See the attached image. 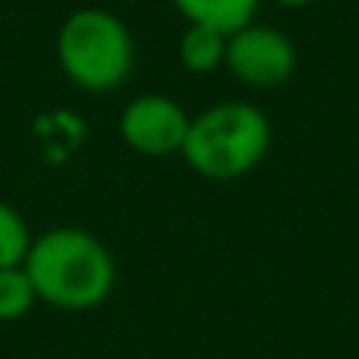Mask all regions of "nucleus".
Returning a JSON list of instances; mask_svg holds the SVG:
<instances>
[{
  "mask_svg": "<svg viewBox=\"0 0 359 359\" xmlns=\"http://www.w3.org/2000/svg\"><path fill=\"white\" fill-rule=\"evenodd\" d=\"M38 303L63 312H88L117 287L111 249L82 227H50L38 233L22 262Z\"/></svg>",
  "mask_w": 359,
  "mask_h": 359,
  "instance_id": "nucleus-1",
  "label": "nucleus"
},
{
  "mask_svg": "<svg viewBox=\"0 0 359 359\" xmlns=\"http://www.w3.org/2000/svg\"><path fill=\"white\" fill-rule=\"evenodd\" d=\"M271 149V120L252 101H217L189 120L183 161L202 180L230 183L252 174Z\"/></svg>",
  "mask_w": 359,
  "mask_h": 359,
  "instance_id": "nucleus-2",
  "label": "nucleus"
},
{
  "mask_svg": "<svg viewBox=\"0 0 359 359\" xmlns=\"http://www.w3.org/2000/svg\"><path fill=\"white\" fill-rule=\"evenodd\" d=\"M54 50L63 76L92 95L117 92L136 67L133 32L104 6H79L69 13L57 29Z\"/></svg>",
  "mask_w": 359,
  "mask_h": 359,
  "instance_id": "nucleus-3",
  "label": "nucleus"
},
{
  "mask_svg": "<svg viewBox=\"0 0 359 359\" xmlns=\"http://www.w3.org/2000/svg\"><path fill=\"white\" fill-rule=\"evenodd\" d=\"M224 69L249 88L284 86L297 73V44L287 32L265 22H249L227 35Z\"/></svg>",
  "mask_w": 359,
  "mask_h": 359,
  "instance_id": "nucleus-4",
  "label": "nucleus"
},
{
  "mask_svg": "<svg viewBox=\"0 0 359 359\" xmlns=\"http://www.w3.org/2000/svg\"><path fill=\"white\" fill-rule=\"evenodd\" d=\"M189 114L164 92H145L126 101L117 117V133L130 151L142 158H170L183 151Z\"/></svg>",
  "mask_w": 359,
  "mask_h": 359,
  "instance_id": "nucleus-5",
  "label": "nucleus"
},
{
  "mask_svg": "<svg viewBox=\"0 0 359 359\" xmlns=\"http://www.w3.org/2000/svg\"><path fill=\"white\" fill-rule=\"evenodd\" d=\"M170 4L186 19V25H205L233 35L243 25L255 22L262 0H170Z\"/></svg>",
  "mask_w": 359,
  "mask_h": 359,
  "instance_id": "nucleus-6",
  "label": "nucleus"
},
{
  "mask_svg": "<svg viewBox=\"0 0 359 359\" xmlns=\"http://www.w3.org/2000/svg\"><path fill=\"white\" fill-rule=\"evenodd\" d=\"M224 57H227V35L205 25H186L177 41V60L192 76L217 73L224 67Z\"/></svg>",
  "mask_w": 359,
  "mask_h": 359,
  "instance_id": "nucleus-7",
  "label": "nucleus"
},
{
  "mask_svg": "<svg viewBox=\"0 0 359 359\" xmlns=\"http://www.w3.org/2000/svg\"><path fill=\"white\" fill-rule=\"evenodd\" d=\"M32 230L25 217L13 208L10 202L0 198V268H19L29 255L32 246Z\"/></svg>",
  "mask_w": 359,
  "mask_h": 359,
  "instance_id": "nucleus-8",
  "label": "nucleus"
},
{
  "mask_svg": "<svg viewBox=\"0 0 359 359\" xmlns=\"http://www.w3.org/2000/svg\"><path fill=\"white\" fill-rule=\"evenodd\" d=\"M38 303L25 268H0V322H19Z\"/></svg>",
  "mask_w": 359,
  "mask_h": 359,
  "instance_id": "nucleus-9",
  "label": "nucleus"
},
{
  "mask_svg": "<svg viewBox=\"0 0 359 359\" xmlns=\"http://www.w3.org/2000/svg\"><path fill=\"white\" fill-rule=\"evenodd\" d=\"M274 6H284V10H303V6H312L318 0H271Z\"/></svg>",
  "mask_w": 359,
  "mask_h": 359,
  "instance_id": "nucleus-10",
  "label": "nucleus"
}]
</instances>
